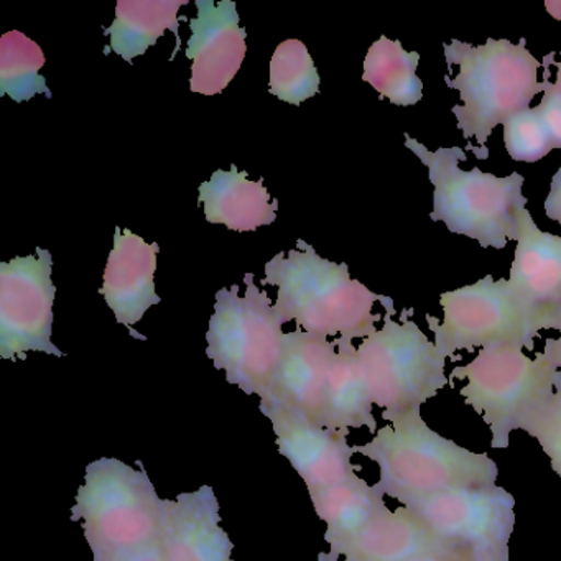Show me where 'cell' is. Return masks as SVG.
Here are the masks:
<instances>
[{
	"label": "cell",
	"mask_w": 561,
	"mask_h": 561,
	"mask_svg": "<svg viewBox=\"0 0 561 561\" xmlns=\"http://www.w3.org/2000/svg\"><path fill=\"white\" fill-rule=\"evenodd\" d=\"M517 248L508 287L517 300L550 330L561 308V238L541 231L528 209L518 215Z\"/></svg>",
	"instance_id": "5bb4252c"
},
{
	"label": "cell",
	"mask_w": 561,
	"mask_h": 561,
	"mask_svg": "<svg viewBox=\"0 0 561 561\" xmlns=\"http://www.w3.org/2000/svg\"><path fill=\"white\" fill-rule=\"evenodd\" d=\"M198 202L205 208L206 221L232 231H255L277 219L278 202L268 195L264 182H252L248 172L236 165L229 172L216 170L211 180L202 183Z\"/></svg>",
	"instance_id": "ffe728a7"
},
{
	"label": "cell",
	"mask_w": 561,
	"mask_h": 561,
	"mask_svg": "<svg viewBox=\"0 0 561 561\" xmlns=\"http://www.w3.org/2000/svg\"><path fill=\"white\" fill-rule=\"evenodd\" d=\"M410 561H474L471 558L466 557L461 553H439V554H426V557L415 558Z\"/></svg>",
	"instance_id": "4dcf8cb0"
},
{
	"label": "cell",
	"mask_w": 561,
	"mask_h": 561,
	"mask_svg": "<svg viewBox=\"0 0 561 561\" xmlns=\"http://www.w3.org/2000/svg\"><path fill=\"white\" fill-rule=\"evenodd\" d=\"M353 448L376 462L377 489L400 505L451 489L495 485L499 478L494 459L430 428L420 409L402 413Z\"/></svg>",
	"instance_id": "3957f363"
},
{
	"label": "cell",
	"mask_w": 561,
	"mask_h": 561,
	"mask_svg": "<svg viewBox=\"0 0 561 561\" xmlns=\"http://www.w3.org/2000/svg\"><path fill=\"white\" fill-rule=\"evenodd\" d=\"M433 534L474 561H508L515 499L501 485L451 489L405 505Z\"/></svg>",
	"instance_id": "30bf717a"
},
{
	"label": "cell",
	"mask_w": 561,
	"mask_h": 561,
	"mask_svg": "<svg viewBox=\"0 0 561 561\" xmlns=\"http://www.w3.org/2000/svg\"><path fill=\"white\" fill-rule=\"evenodd\" d=\"M442 320L428 314L426 323L435 336L436 350L443 357H453L459 351L517 344L535 350V340L543 323L531 314L512 294L505 278L494 280L485 275L481 280L439 297Z\"/></svg>",
	"instance_id": "9c48e42d"
},
{
	"label": "cell",
	"mask_w": 561,
	"mask_h": 561,
	"mask_svg": "<svg viewBox=\"0 0 561 561\" xmlns=\"http://www.w3.org/2000/svg\"><path fill=\"white\" fill-rule=\"evenodd\" d=\"M522 432L540 443L551 469L561 478V386L553 396L524 423Z\"/></svg>",
	"instance_id": "4316f807"
},
{
	"label": "cell",
	"mask_w": 561,
	"mask_h": 561,
	"mask_svg": "<svg viewBox=\"0 0 561 561\" xmlns=\"http://www.w3.org/2000/svg\"><path fill=\"white\" fill-rule=\"evenodd\" d=\"M334 343L337 351L328 379L320 425L344 433L367 428L376 435L379 428L373 412V397L360 369L357 347L340 340Z\"/></svg>",
	"instance_id": "44dd1931"
},
{
	"label": "cell",
	"mask_w": 561,
	"mask_h": 561,
	"mask_svg": "<svg viewBox=\"0 0 561 561\" xmlns=\"http://www.w3.org/2000/svg\"><path fill=\"white\" fill-rule=\"evenodd\" d=\"M219 502L209 485L167 499L162 543L167 561H234L232 541L219 525Z\"/></svg>",
	"instance_id": "e0dca14e"
},
{
	"label": "cell",
	"mask_w": 561,
	"mask_h": 561,
	"mask_svg": "<svg viewBox=\"0 0 561 561\" xmlns=\"http://www.w3.org/2000/svg\"><path fill=\"white\" fill-rule=\"evenodd\" d=\"M405 147L428 169L432 221L443 222L453 234L474 239L482 249L502 251L517 239L518 215L528 203L520 173L501 179L476 167L469 172L459 169V162L468 160L461 147H439L430 152L410 136H405Z\"/></svg>",
	"instance_id": "277c9868"
},
{
	"label": "cell",
	"mask_w": 561,
	"mask_h": 561,
	"mask_svg": "<svg viewBox=\"0 0 561 561\" xmlns=\"http://www.w3.org/2000/svg\"><path fill=\"white\" fill-rule=\"evenodd\" d=\"M504 146L515 162L535 163L553 149L550 136L541 124L537 110H525L502 124Z\"/></svg>",
	"instance_id": "484cf974"
},
{
	"label": "cell",
	"mask_w": 561,
	"mask_h": 561,
	"mask_svg": "<svg viewBox=\"0 0 561 561\" xmlns=\"http://www.w3.org/2000/svg\"><path fill=\"white\" fill-rule=\"evenodd\" d=\"M554 67H557V81H554V83H550L547 93L551 94V96L554 98V101H557V103L560 104L561 106V51L560 61H557V64H554Z\"/></svg>",
	"instance_id": "1f68e13d"
},
{
	"label": "cell",
	"mask_w": 561,
	"mask_h": 561,
	"mask_svg": "<svg viewBox=\"0 0 561 561\" xmlns=\"http://www.w3.org/2000/svg\"><path fill=\"white\" fill-rule=\"evenodd\" d=\"M167 499L149 474L116 458L90 462L71 520L83 522L93 561H110L162 537Z\"/></svg>",
	"instance_id": "5b68a950"
},
{
	"label": "cell",
	"mask_w": 561,
	"mask_h": 561,
	"mask_svg": "<svg viewBox=\"0 0 561 561\" xmlns=\"http://www.w3.org/2000/svg\"><path fill=\"white\" fill-rule=\"evenodd\" d=\"M550 330L558 331L560 334H558V337H548V340L545 341L543 351H541V353L550 360L551 366L558 370V376L561 377V308L560 311L554 314Z\"/></svg>",
	"instance_id": "f1b7e54d"
},
{
	"label": "cell",
	"mask_w": 561,
	"mask_h": 561,
	"mask_svg": "<svg viewBox=\"0 0 561 561\" xmlns=\"http://www.w3.org/2000/svg\"><path fill=\"white\" fill-rule=\"evenodd\" d=\"M543 209L548 219L561 225V167L551 179L550 193L545 199Z\"/></svg>",
	"instance_id": "f546056e"
},
{
	"label": "cell",
	"mask_w": 561,
	"mask_h": 561,
	"mask_svg": "<svg viewBox=\"0 0 561 561\" xmlns=\"http://www.w3.org/2000/svg\"><path fill=\"white\" fill-rule=\"evenodd\" d=\"M443 48L449 70L458 67L455 78H445L446 87L458 91L461 100L451 110L456 126L466 140H476L478 159H489L488 140L495 127L530 110L534 98L550 87L554 54L543 58V81H538L541 64L527 50L525 38L517 45L488 38L481 47L453 41Z\"/></svg>",
	"instance_id": "7a4b0ae2"
},
{
	"label": "cell",
	"mask_w": 561,
	"mask_h": 561,
	"mask_svg": "<svg viewBox=\"0 0 561 561\" xmlns=\"http://www.w3.org/2000/svg\"><path fill=\"white\" fill-rule=\"evenodd\" d=\"M407 310L402 321L383 317L376 333L357 347L360 369L374 405L382 409V419L392 422L402 413L422 409L446 386V357L436 350Z\"/></svg>",
	"instance_id": "ba28073f"
},
{
	"label": "cell",
	"mask_w": 561,
	"mask_h": 561,
	"mask_svg": "<svg viewBox=\"0 0 561 561\" xmlns=\"http://www.w3.org/2000/svg\"><path fill=\"white\" fill-rule=\"evenodd\" d=\"M35 255L0 262V357L24 359L31 351L64 357L51 341L57 287L54 257L47 249Z\"/></svg>",
	"instance_id": "8fae6325"
},
{
	"label": "cell",
	"mask_w": 561,
	"mask_h": 561,
	"mask_svg": "<svg viewBox=\"0 0 561 561\" xmlns=\"http://www.w3.org/2000/svg\"><path fill=\"white\" fill-rule=\"evenodd\" d=\"M264 284L277 287L274 311L282 324L295 321L297 328L317 336L353 343L376 333L380 304L386 314H397L396 304L386 295L351 278L347 264L320 257L313 245L297 241V249L280 252L264 267Z\"/></svg>",
	"instance_id": "6da1fadb"
},
{
	"label": "cell",
	"mask_w": 561,
	"mask_h": 561,
	"mask_svg": "<svg viewBox=\"0 0 561 561\" xmlns=\"http://www.w3.org/2000/svg\"><path fill=\"white\" fill-rule=\"evenodd\" d=\"M45 67L44 50L22 32L12 31L0 38V96H11L24 103L37 94L50 100L47 81L41 70Z\"/></svg>",
	"instance_id": "cb8c5ba5"
},
{
	"label": "cell",
	"mask_w": 561,
	"mask_h": 561,
	"mask_svg": "<svg viewBox=\"0 0 561 561\" xmlns=\"http://www.w3.org/2000/svg\"><path fill=\"white\" fill-rule=\"evenodd\" d=\"M336 351L334 341L307 333L301 328L285 333L277 374L262 399L298 410L320 425Z\"/></svg>",
	"instance_id": "2e32d148"
},
{
	"label": "cell",
	"mask_w": 561,
	"mask_h": 561,
	"mask_svg": "<svg viewBox=\"0 0 561 561\" xmlns=\"http://www.w3.org/2000/svg\"><path fill=\"white\" fill-rule=\"evenodd\" d=\"M188 0H119L116 5V19L104 34L110 35V48L126 61L146 54L150 47L172 31L176 38V48L172 60L182 47L180 41L179 11Z\"/></svg>",
	"instance_id": "7402d4cb"
},
{
	"label": "cell",
	"mask_w": 561,
	"mask_h": 561,
	"mask_svg": "<svg viewBox=\"0 0 561 561\" xmlns=\"http://www.w3.org/2000/svg\"><path fill=\"white\" fill-rule=\"evenodd\" d=\"M259 409L274 426L278 451L290 461L308 491L359 478L347 433L324 428L305 413L274 400L262 399Z\"/></svg>",
	"instance_id": "7c38bea8"
},
{
	"label": "cell",
	"mask_w": 561,
	"mask_h": 561,
	"mask_svg": "<svg viewBox=\"0 0 561 561\" xmlns=\"http://www.w3.org/2000/svg\"><path fill=\"white\" fill-rule=\"evenodd\" d=\"M557 383H558V386H561V377L560 376H557Z\"/></svg>",
	"instance_id": "d6a6232c"
},
{
	"label": "cell",
	"mask_w": 561,
	"mask_h": 561,
	"mask_svg": "<svg viewBox=\"0 0 561 561\" xmlns=\"http://www.w3.org/2000/svg\"><path fill=\"white\" fill-rule=\"evenodd\" d=\"M160 245L149 244L129 229L116 228L114 248L104 268L101 295L114 311L117 323L124 324L137 340L146 336L133 330L153 305L162 304L156 291L153 275Z\"/></svg>",
	"instance_id": "9a60e30c"
},
{
	"label": "cell",
	"mask_w": 561,
	"mask_h": 561,
	"mask_svg": "<svg viewBox=\"0 0 561 561\" xmlns=\"http://www.w3.org/2000/svg\"><path fill=\"white\" fill-rule=\"evenodd\" d=\"M558 370L543 353L530 357L517 344L485 347L465 366L451 370L453 380H465L459 390L491 432V446L505 449L511 435L553 396Z\"/></svg>",
	"instance_id": "8992f818"
},
{
	"label": "cell",
	"mask_w": 561,
	"mask_h": 561,
	"mask_svg": "<svg viewBox=\"0 0 561 561\" xmlns=\"http://www.w3.org/2000/svg\"><path fill=\"white\" fill-rule=\"evenodd\" d=\"M198 15L190 19L192 37L186 58L192 61L190 90L203 96L221 94L241 70L248 32L241 27L232 0H196Z\"/></svg>",
	"instance_id": "4fadbf2b"
},
{
	"label": "cell",
	"mask_w": 561,
	"mask_h": 561,
	"mask_svg": "<svg viewBox=\"0 0 561 561\" xmlns=\"http://www.w3.org/2000/svg\"><path fill=\"white\" fill-rule=\"evenodd\" d=\"M245 294L239 285L216 294L215 313L206 333V356L226 380L248 396L264 397L277 374L284 351V324L274 311L267 291L245 274Z\"/></svg>",
	"instance_id": "52a82bcc"
},
{
	"label": "cell",
	"mask_w": 561,
	"mask_h": 561,
	"mask_svg": "<svg viewBox=\"0 0 561 561\" xmlns=\"http://www.w3.org/2000/svg\"><path fill=\"white\" fill-rule=\"evenodd\" d=\"M419 65L420 54L407 51L399 41L382 35L367 51L363 81L393 106H415L423 98V83L416 73Z\"/></svg>",
	"instance_id": "603a6c76"
},
{
	"label": "cell",
	"mask_w": 561,
	"mask_h": 561,
	"mask_svg": "<svg viewBox=\"0 0 561 561\" xmlns=\"http://www.w3.org/2000/svg\"><path fill=\"white\" fill-rule=\"evenodd\" d=\"M110 561H167L165 550H163L162 537L152 543L144 545L136 550L127 551Z\"/></svg>",
	"instance_id": "83f0119b"
},
{
	"label": "cell",
	"mask_w": 561,
	"mask_h": 561,
	"mask_svg": "<svg viewBox=\"0 0 561 561\" xmlns=\"http://www.w3.org/2000/svg\"><path fill=\"white\" fill-rule=\"evenodd\" d=\"M458 553L405 505L380 512L350 545L341 561H410L426 554ZM462 554V553H461Z\"/></svg>",
	"instance_id": "ac0fdd59"
},
{
	"label": "cell",
	"mask_w": 561,
	"mask_h": 561,
	"mask_svg": "<svg viewBox=\"0 0 561 561\" xmlns=\"http://www.w3.org/2000/svg\"><path fill=\"white\" fill-rule=\"evenodd\" d=\"M320 75L307 45L297 38L282 42L271 60L268 90L278 100L300 106L320 93Z\"/></svg>",
	"instance_id": "d4e9b609"
},
{
	"label": "cell",
	"mask_w": 561,
	"mask_h": 561,
	"mask_svg": "<svg viewBox=\"0 0 561 561\" xmlns=\"http://www.w3.org/2000/svg\"><path fill=\"white\" fill-rule=\"evenodd\" d=\"M308 492L314 512L327 524L324 541L330 551L318 554V561H341L357 535L387 508L382 492L363 478Z\"/></svg>",
	"instance_id": "d6986e66"
}]
</instances>
